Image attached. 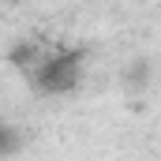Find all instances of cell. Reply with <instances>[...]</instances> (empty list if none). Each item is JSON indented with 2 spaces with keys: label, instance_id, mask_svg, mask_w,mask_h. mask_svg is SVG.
<instances>
[{
  "label": "cell",
  "instance_id": "obj_1",
  "mask_svg": "<svg viewBox=\"0 0 161 161\" xmlns=\"http://www.w3.org/2000/svg\"><path fill=\"white\" fill-rule=\"evenodd\" d=\"M82 79V53L79 49H60L38 64V86L45 94H68Z\"/></svg>",
  "mask_w": 161,
  "mask_h": 161
}]
</instances>
